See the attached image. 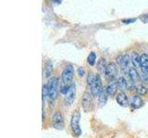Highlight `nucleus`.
<instances>
[{"mask_svg":"<svg viewBox=\"0 0 148 138\" xmlns=\"http://www.w3.org/2000/svg\"><path fill=\"white\" fill-rule=\"evenodd\" d=\"M87 86L90 89V92L92 97L99 96V93L102 89V80L100 75L95 76L92 72L88 74L87 76Z\"/></svg>","mask_w":148,"mask_h":138,"instance_id":"nucleus-1","label":"nucleus"},{"mask_svg":"<svg viewBox=\"0 0 148 138\" xmlns=\"http://www.w3.org/2000/svg\"><path fill=\"white\" fill-rule=\"evenodd\" d=\"M53 72V64L51 61H48L45 64V71H44V76L45 77H49L51 76V74Z\"/></svg>","mask_w":148,"mask_h":138,"instance_id":"nucleus-19","label":"nucleus"},{"mask_svg":"<svg viewBox=\"0 0 148 138\" xmlns=\"http://www.w3.org/2000/svg\"><path fill=\"white\" fill-rule=\"evenodd\" d=\"M143 105V100L140 96H133L131 99V106L133 109H140Z\"/></svg>","mask_w":148,"mask_h":138,"instance_id":"nucleus-13","label":"nucleus"},{"mask_svg":"<svg viewBox=\"0 0 148 138\" xmlns=\"http://www.w3.org/2000/svg\"><path fill=\"white\" fill-rule=\"evenodd\" d=\"M117 102L119 106H121V107H127L128 106V103H129V99H128V97L126 95V93H124V92H119V93L117 95Z\"/></svg>","mask_w":148,"mask_h":138,"instance_id":"nucleus-12","label":"nucleus"},{"mask_svg":"<svg viewBox=\"0 0 148 138\" xmlns=\"http://www.w3.org/2000/svg\"><path fill=\"white\" fill-rule=\"evenodd\" d=\"M84 73H85V71H84V68H83V67H79L78 68V74H79V76H84Z\"/></svg>","mask_w":148,"mask_h":138,"instance_id":"nucleus-23","label":"nucleus"},{"mask_svg":"<svg viewBox=\"0 0 148 138\" xmlns=\"http://www.w3.org/2000/svg\"><path fill=\"white\" fill-rule=\"evenodd\" d=\"M73 76H74V67L71 66V64L67 66L62 72V76H61L62 83L65 85L71 86L72 80H73Z\"/></svg>","mask_w":148,"mask_h":138,"instance_id":"nucleus-4","label":"nucleus"},{"mask_svg":"<svg viewBox=\"0 0 148 138\" xmlns=\"http://www.w3.org/2000/svg\"><path fill=\"white\" fill-rule=\"evenodd\" d=\"M75 95H76V85L75 83H72L68 93L65 95V103H66V105L71 106L73 104L74 100H75Z\"/></svg>","mask_w":148,"mask_h":138,"instance_id":"nucleus-8","label":"nucleus"},{"mask_svg":"<svg viewBox=\"0 0 148 138\" xmlns=\"http://www.w3.org/2000/svg\"><path fill=\"white\" fill-rule=\"evenodd\" d=\"M117 73H118V66L117 64L115 63H109L108 64L106 69V76L108 78V80L113 79V78H116V76H117Z\"/></svg>","mask_w":148,"mask_h":138,"instance_id":"nucleus-9","label":"nucleus"},{"mask_svg":"<svg viewBox=\"0 0 148 138\" xmlns=\"http://www.w3.org/2000/svg\"><path fill=\"white\" fill-rule=\"evenodd\" d=\"M52 125L56 130L61 131L64 129V119L60 112H55L52 117Z\"/></svg>","mask_w":148,"mask_h":138,"instance_id":"nucleus-6","label":"nucleus"},{"mask_svg":"<svg viewBox=\"0 0 148 138\" xmlns=\"http://www.w3.org/2000/svg\"><path fill=\"white\" fill-rule=\"evenodd\" d=\"M106 66H108V64H106L105 58H101L99 60L98 64H97V69H98V72L100 75H104V74H106Z\"/></svg>","mask_w":148,"mask_h":138,"instance_id":"nucleus-18","label":"nucleus"},{"mask_svg":"<svg viewBox=\"0 0 148 138\" xmlns=\"http://www.w3.org/2000/svg\"><path fill=\"white\" fill-rule=\"evenodd\" d=\"M108 89H106V87H102V89L99 93V96H98V103H99V107L102 108L104 107V106L108 102Z\"/></svg>","mask_w":148,"mask_h":138,"instance_id":"nucleus-11","label":"nucleus"},{"mask_svg":"<svg viewBox=\"0 0 148 138\" xmlns=\"http://www.w3.org/2000/svg\"><path fill=\"white\" fill-rule=\"evenodd\" d=\"M58 85H59V80L58 77L50 78L47 84H46L48 89V99L50 100V102H54V100L57 99Z\"/></svg>","mask_w":148,"mask_h":138,"instance_id":"nucleus-2","label":"nucleus"},{"mask_svg":"<svg viewBox=\"0 0 148 138\" xmlns=\"http://www.w3.org/2000/svg\"><path fill=\"white\" fill-rule=\"evenodd\" d=\"M136 21V18H126V20H122V22L124 24H131Z\"/></svg>","mask_w":148,"mask_h":138,"instance_id":"nucleus-22","label":"nucleus"},{"mask_svg":"<svg viewBox=\"0 0 148 138\" xmlns=\"http://www.w3.org/2000/svg\"><path fill=\"white\" fill-rule=\"evenodd\" d=\"M118 85H119V89L120 90H127L130 89L129 81L124 76H119L118 78Z\"/></svg>","mask_w":148,"mask_h":138,"instance_id":"nucleus-16","label":"nucleus"},{"mask_svg":"<svg viewBox=\"0 0 148 138\" xmlns=\"http://www.w3.org/2000/svg\"><path fill=\"white\" fill-rule=\"evenodd\" d=\"M92 93L90 92H87L85 91L83 93L82 96V109L84 110L85 112H91L92 109Z\"/></svg>","mask_w":148,"mask_h":138,"instance_id":"nucleus-5","label":"nucleus"},{"mask_svg":"<svg viewBox=\"0 0 148 138\" xmlns=\"http://www.w3.org/2000/svg\"><path fill=\"white\" fill-rule=\"evenodd\" d=\"M131 58L128 54H125L123 56H119L117 58V62L119 64L120 67L123 70L124 73H127L128 74V71L130 67H131Z\"/></svg>","mask_w":148,"mask_h":138,"instance_id":"nucleus-7","label":"nucleus"},{"mask_svg":"<svg viewBox=\"0 0 148 138\" xmlns=\"http://www.w3.org/2000/svg\"><path fill=\"white\" fill-rule=\"evenodd\" d=\"M142 20L145 22V23H148V15H145L142 18Z\"/></svg>","mask_w":148,"mask_h":138,"instance_id":"nucleus-24","label":"nucleus"},{"mask_svg":"<svg viewBox=\"0 0 148 138\" xmlns=\"http://www.w3.org/2000/svg\"><path fill=\"white\" fill-rule=\"evenodd\" d=\"M141 62H142V70L148 75V54L143 53L141 55Z\"/></svg>","mask_w":148,"mask_h":138,"instance_id":"nucleus-17","label":"nucleus"},{"mask_svg":"<svg viewBox=\"0 0 148 138\" xmlns=\"http://www.w3.org/2000/svg\"><path fill=\"white\" fill-rule=\"evenodd\" d=\"M53 1H56L57 3H60V0H53Z\"/></svg>","mask_w":148,"mask_h":138,"instance_id":"nucleus-25","label":"nucleus"},{"mask_svg":"<svg viewBox=\"0 0 148 138\" xmlns=\"http://www.w3.org/2000/svg\"><path fill=\"white\" fill-rule=\"evenodd\" d=\"M135 89H136L137 93H138L139 95H141V96H143V95H145V94L147 93V89H146V87H145V86H143V84H139V85H136Z\"/></svg>","mask_w":148,"mask_h":138,"instance_id":"nucleus-21","label":"nucleus"},{"mask_svg":"<svg viewBox=\"0 0 148 138\" xmlns=\"http://www.w3.org/2000/svg\"><path fill=\"white\" fill-rule=\"evenodd\" d=\"M132 62L133 66L135 68H142V62H141V55H139L136 52H132Z\"/></svg>","mask_w":148,"mask_h":138,"instance_id":"nucleus-14","label":"nucleus"},{"mask_svg":"<svg viewBox=\"0 0 148 138\" xmlns=\"http://www.w3.org/2000/svg\"><path fill=\"white\" fill-rule=\"evenodd\" d=\"M128 76L134 83H135V84L138 81V79H140V76H139V73L137 72L135 67H130L129 71H128Z\"/></svg>","mask_w":148,"mask_h":138,"instance_id":"nucleus-15","label":"nucleus"},{"mask_svg":"<svg viewBox=\"0 0 148 138\" xmlns=\"http://www.w3.org/2000/svg\"><path fill=\"white\" fill-rule=\"evenodd\" d=\"M80 120H81V113L78 110L72 113V116L71 119V127L73 133L76 136L82 135V129L80 126Z\"/></svg>","mask_w":148,"mask_h":138,"instance_id":"nucleus-3","label":"nucleus"},{"mask_svg":"<svg viewBox=\"0 0 148 138\" xmlns=\"http://www.w3.org/2000/svg\"><path fill=\"white\" fill-rule=\"evenodd\" d=\"M118 89H119V85H118V79H116V78H113V79H111L108 81V87H106V89H108V95L109 96H115L116 93H117L118 91Z\"/></svg>","mask_w":148,"mask_h":138,"instance_id":"nucleus-10","label":"nucleus"},{"mask_svg":"<svg viewBox=\"0 0 148 138\" xmlns=\"http://www.w3.org/2000/svg\"><path fill=\"white\" fill-rule=\"evenodd\" d=\"M95 61H96V54L95 52H92L89 55H88L87 63L89 64L91 66H94L95 64Z\"/></svg>","mask_w":148,"mask_h":138,"instance_id":"nucleus-20","label":"nucleus"}]
</instances>
